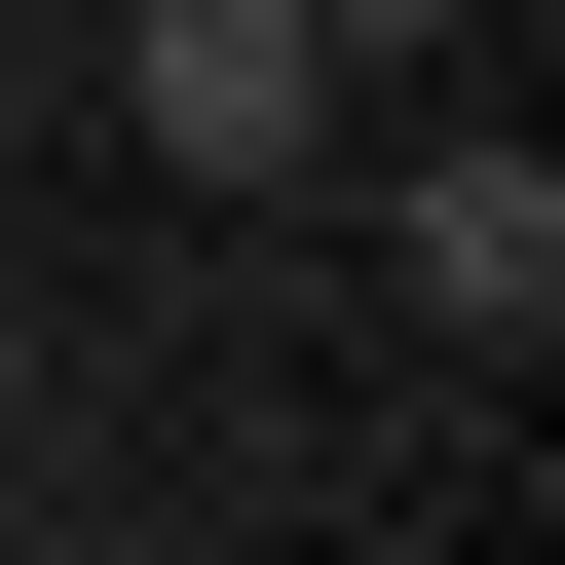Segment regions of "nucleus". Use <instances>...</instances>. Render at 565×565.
<instances>
[{
	"label": "nucleus",
	"mask_w": 565,
	"mask_h": 565,
	"mask_svg": "<svg viewBox=\"0 0 565 565\" xmlns=\"http://www.w3.org/2000/svg\"><path fill=\"white\" fill-rule=\"evenodd\" d=\"M415 302H452L490 377L565 340V151H415Z\"/></svg>",
	"instance_id": "f03ea898"
},
{
	"label": "nucleus",
	"mask_w": 565,
	"mask_h": 565,
	"mask_svg": "<svg viewBox=\"0 0 565 565\" xmlns=\"http://www.w3.org/2000/svg\"><path fill=\"white\" fill-rule=\"evenodd\" d=\"M302 39H340V76H377V39H527V0H302Z\"/></svg>",
	"instance_id": "7ed1b4c3"
},
{
	"label": "nucleus",
	"mask_w": 565,
	"mask_h": 565,
	"mask_svg": "<svg viewBox=\"0 0 565 565\" xmlns=\"http://www.w3.org/2000/svg\"><path fill=\"white\" fill-rule=\"evenodd\" d=\"M114 114H151L189 189H302V151H340V39H302V0H114Z\"/></svg>",
	"instance_id": "f257e3e1"
}]
</instances>
